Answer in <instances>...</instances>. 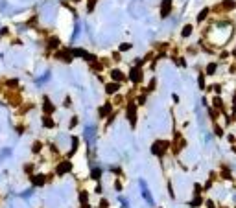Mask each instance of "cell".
Listing matches in <instances>:
<instances>
[{
	"label": "cell",
	"instance_id": "obj_1",
	"mask_svg": "<svg viewBox=\"0 0 236 208\" xmlns=\"http://www.w3.org/2000/svg\"><path fill=\"white\" fill-rule=\"evenodd\" d=\"M168 7H172L170 0H164V4H162V17H166V15H168Z\"/></svg>",
	"mask_w": 236,
	"mask_h": 208
},
{
	"label": "cell",
	"instance_id": "obj_2",
	"mask_svg": "<svg viewBox=\"0 0 236 208\" xmlns=\"http://www.w3.org/2000/svg\"><path fill=\"white\" fill-rule=\"evenodd\" d=\"M116 88H118L116 83H109L107 85V92H116Z\"/></svg>",
	"mask_w": 236,
	"mask_h": 208
},
{
	"label": "cell",
	"instance_id": "obj_5",
	"mask_svg": "<svg viewBox=\"0 0 236 208\" xmlns=\"http://www.w3.org/2000/svg\"><path fill=\"white\" fill-rule=\"evenodd\" d=\"M190 31H192V30H190V26H186V30H183V35H184V37H188V35H190Z\"/></svg>",
	"mask_w": 236,
	"mask_h": 208
},
{
	"label": "cell",
	"instance_id": "obj_4",
	"mask_svg": "<svg viewBox=\"0 0 236 208\" xmlns=\"http://www.w3.org/2000/svg\"><path fill=\"white\" fill-rule=\"evenodd\" d=\"M209 72L207 74H214V70H216V64H209V68H207Z\"/></svg>",
	"mask_w": 236,
	"mask_h": 208
},
{
	"label": "cell",
	"instance_id": "obj_3",
	"mask_svg": "<svg viewBox=\"0 0 236 208\" xmlns=\"http://www.w3.org/2000/svg\"><path fill=\"white\" fill-rule=\"evenodd\" d=\"M131 78H133V81H138V79H140L142 76L138 74V70H133V74H131Z\"/></svg>",
	"mask_w": 236,
	"mask_h": 208
}]
</instances>
